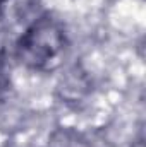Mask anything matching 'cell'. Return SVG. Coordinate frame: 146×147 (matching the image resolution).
Returning <instances> with one entry per match:
<instances>
[{"mask_svg":"<svg viewBox=\"0 0 146 147\" xmlns=\"http://www.w3.org/2000/svg\"><path fill=\"white\" fill-rule=\"evenodd\" d=\"M65 48L67 33L64 24L52 16H41L17 39L16 53L28 69L45 72L59 65Z\"/></svg>","mask_w":146,"mask_h":147,"instance_id":"obj_1","label":"cell"},{"mask_svg":"<svg viewBox=\"0 0 146 147\" xmlns=\"http://www.w3.org/2000/svg\"><path fill=\"white\" fill-rule=\"evenodd\" d=\"M10 89V77H9V69H7V62L3 53L0 51V101L5 99L7 92Z\"/></svg>","mask_w":146,"mask_h":147,"instance_id":"obj_2","label":"cell"},{"mask_svg":"<svg viewBox=\"0 0 146 147\" xmlns=\"http://www.w3.org/2000/svg\"><path fill=\"white\" fill-rule=\"evenodd\" d=\"M14 2H16V0H0V17H3V16L9 12V9L12 7Z\"/></svg>","mask_w":146,"mask_h":147,"instance_id":"obj_3","label":"cell"}]
</instances>
